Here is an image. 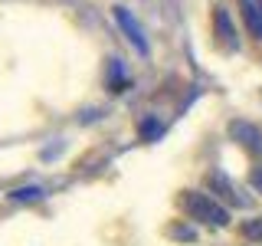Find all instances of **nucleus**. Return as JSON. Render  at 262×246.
<instances>
[{
	"label": "nucleus",
	"mask_w": 262,
	"mask_h": 246,
	"mask_svg": "<svg viewBox=\"0 0 262 246\" xmlns=\"http://www.w3.org/2000/svg\"><path fill=\"white\" fill-rule=\"evenodd\" d=\"M177 203H180V210H184L190 220H200V223H207V227H226L229 223V207H223L220 200H213L210 194L180 191Z\"/></svg>",
	"instance_id": "1"
},
{
	"label": "nucleus",
	"mask_w": 262,
	"mask_h": 246,
	"mask_svg": "<svg viewBox=\"0 0 262 246\" xmlns=\"http://www.w3.org/2000/svg\"><path fill=\"white\" fill-rule=\"evenodd\" d=\"M207 191L216 194L220 200H223V207H249V200L236 191V184L226 174H220V171H210L207 174Z\"/></svg>",
	"instance_id": "2"
},
{
	"label": "nucleus",
	"mask_w": 262,
	"mask_h": 246,
	"mask_svg": "<svg viewBox=\"0 0 262 246\" xmlns=\"http://www.w3.org/2000/svg\"><path fill=\"white\" fill-rule=\"evenodd\" d=\"M229 135H233V141L239 148H246L252 158H262V128H256L252 121L236 118L233 125H229Z\"/></svg>",
	"instance_id": "3"
},
{
	"label": "nucleus",
	"mask_w": 262,
	"mask_h": 246,
	"mask_svg": "<svg viewBox=\"0 0 262 246\" xmlns=\"http://www.w3.org/2000/svg\"><path fill=\"white\" fill-rule=\"evenodd\" d=\"M115 20H118V27L125 30V36H128V43L138 49V53H147V39H144V30H141V23L131 16V10H125V7H115Z\"/></svg>",
	"instance_id": "4"
},
{
	"label": "nucleus",
	"mask_w": 262,
	"mask_h": 246,
	"mask_svg": "<svg viewBox=\"0 0 262 246\" xmlns=\"http://www.w3.org/2000/svg\"><path fill=\"white\" fill-rule=\"evenodd\" d=\"M239 10L246 16V27L252 30V36L262 39V0H239Z\"/></svg>",
	"instance_id": "5"
},
{
	"label": "nucleus",
	"mask_w": 262,
	"mask_h": 246,
	"mask_svg": "<svg viewBox=\"0 0 262 246\" xmlns=\"http://www.w3.org/2000/svg\"><path fill=\"white\" fill-rule=\"evenodd\" d=\"M213 20H216V33H220V39L229 46V49H236V33H233V23H229V16L223 10H216L213 13Z\"/></svg>",
	"instance_id": "6"
},
{
	"label": "nucleus",
	"mask_w": 262,
	"mask_h": 246,
	"mask_svg": "<svg viewBox=\"0 0 262 246\" xmlns=\"http://www.w3.org/2000/svg\"><path fill=\"white\" fill-rule=\"evenodd\" d=\"M243 236H246V240H252V243H262V217L246 220V223H243Z\"/></svg>",
	"instance_id": "7"
},
{
	"label": "nucleus",
	"mask_w": 262,
	"mask_h": 246,
	"mask_svg": "<svg viewBox=\"0 0 262 246\" xmlns=\"http://www.w3.org/2000/svg\"><path fill=\"white\" fill-rule=\"evenodd\" d=\"M10 197L13 200H39V197H43V187H20V191H13Z\"/></svg>",
	"instance_id": "8"
},
{
	"label": "nucleus",
	"mask_w": 262,
	"mask_h": 246,
	"mask_svg": "<svg viewBox=\"0 0 262 246\" xmlns=\"http://www.w3.org/2000/svg\"><path fill=\"white\" fill-rule=\"evenodd\" d=\"M158 135H161V125H158V121H151V125L144 121V125H141V138H147V141H151V138H158Z\"/></svg>",
	"instance_id": "9"
},
{
	"label": "nucleus",
	"mask_w": 262,
	"mask_h": 246,
	"mask_svg": "<svg viewBox=\"0 0 262 246\" xmlns=\"http://www.w3.org/2000/svg\"><path fill=\"white\" fill-rule=\"evenodd\" d=\"M249 184H252V187H256V191L262 194V164H259V168H256V171L249 174Z\"/></svg>",
	"instance_id": "10"
}]
</instances>
